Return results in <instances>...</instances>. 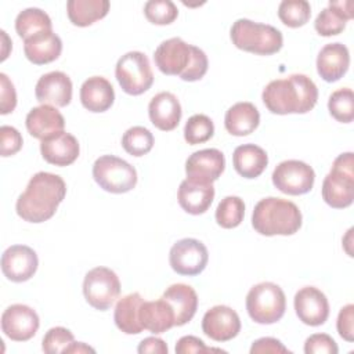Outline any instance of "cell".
I'll return each mask as SVG.
<instances>
[{"label": "cell", "mask_w": 354, "mask_h": 354, "mask_svg": "<svg viewBox=\"0 0 354 354\" xmlns=\"http://www.w3.org/2000/svg\"><path fill=\"white\" fill-rule=\"evenodd\" d=\"M245 216V203L239 196H225L216 209V221L223 228L238 227Z\"/></svg>", "instance_id": "35"}, {"label": "cell", "mask_w": 354, "mask_h": 354, "mask_svg": "<svg viewBox=\"0 0 354 354\" xmlns=\"http://www.w3.org/2000/svg\"><path fill=\"white\" fill-rule=\"evenodd\" d=\"M40 152L43 159L54 166H69L72 165L80 152L79 142L75 136L61 131L40 142Z\"/></svg>", "instance_id": "19"}, {"label": "cell", "mask_w": 354, "mask_h": 354, "mask_svg": "<svg viewBox=\"0 0 354 354\" xmlns=\"http://www.w3.org/2000/svg\"><path fill=\"white\" fill-rule=\"evenodd\" d=\"M39 266L36 252L26 245H12L1 256V271L11 282H25L30 279Z\"/></svg>", "instance_id": "14"}, {"label": "cell", "mask_w": 354, "mask_h": 354, "mask_svg": "<svg viewBox=\"0 0 354 354\" xmlns=\"http://www.w3.org/2000/svg\"><path fill=\"white\" fill-rule=\"evenodd\" d=\"M66 195V184L58 174L39 171L28 183L15 203L17 214L29 223L51 218Z\"/></svg>", "instance_id": "1"}, {"label": "cell", "mask_w": 354, "mask_h": 354, "mask_svg": "<svg viewBox=\"0 0 354 354\" xmlns=\"http://www.w3.org/2000/svg\"><path fill=\"white\" fill-rule=\"evenodd\" d=\"M122 147L131 156H144L153 147V136L147 127L133 126L123 134Z\"/></svg>", "instance_id": "36"}, {"label": "cell", "mask_w": 354, "mask_h": 354, "mask_svg": "<svg viewBox=\"0 0 354 354\" xmlns=\"http://www.w3.org/2000/svg\"><path fill=\"white\" fill-rule=\"evenodd\" d=\"M17 106V93L6 73H0V113L7 115Z\"/></svg>", "instance_id": "43"}, {"label": "cell", "mask_w": 354, "mask_h": 354, "mask_svg": "<svg viewBox=\"0 0 354 354\" xmlns=\"http://www.w3.org/2000/svg\"><path fill=\"white\" fill-rule=\"evenodd\" d=\"M115 76L122 90L130 95H140L151 88L153 73L148 57L141 51H129L118 59Z\"/></svg>", "instance_id": "8"}, {"label": "cell", "mask_w": 354, "mask_h": 354, "mask_svg": "<svg viewBox=\"0 0 354 354\" xmlns=\"http://www.w3.org/2000/svg\"><path fill=\"white\" fill-rule=\"evenodd\" d=\"M214 134V124L206 115H192L184 126V138L188 144L196 145L209 141Z\"/></svg>", "instance_id": "38"}, {"label": "cell", "mask_w": 354, "mask_h": 354, "mask_svg": "<svg viewBox=\"0 0 354 354\" xmlns=\"http://www.w3.org/2000/svg\"><path fill=\"white\" fill-rule=\"evenodd\" d=\"M285 310L286 297L277 283L260 282L248 292L246 311L257 324H275L283 317Z\"/></svg>", "instance_id": "6"}, {"label": "cell", "mask_w": 354, "mask_h": 354, "mask_svg": "<svg viewBox=\"0 0 354 354\" xmlns=\"http://www.w3.org/2000/svg\"><path fill=\"white\" fill-rule=\"evenodd\" d=\"M62 51V41L53 30L40 32L24 40L25 57L35 65H44L55 61Z\"/></svg>", "instance_id": "25"}, {"label": "cell", "mask_w": 354, "mask_h": 354, "mask_svg": "<svg viewBox=\"0 0 354 354\" xmlns=\"http://www.w3.org/2000/svg\"><path fill=\"white\" fill-rule=\"evenodd\" d=\"M162 297L173 308L174 326H183L189 322L198 310V296L189 285L173 283L163 292Z\"/></svg>", "instance_id": "24"}, {"label": "cell", "mask_w": 354, "mask_h": 354, "mask_svg": "<svg viewBox=\"0 0 354 354\" xmlns=\"http://www.w3.org/2000/svg\"><path fill=\"white\" fill-rule=\"evenodd\" d=\"M120 293V281L115 271L108 267L90 270L83 281L86 301L95 310L105 311L113 306Z\"/></svg>", "instance_id": "9"}, {"label": "cell", "mask_w": 354, "mask_h": 354, "mask_svg": "<svg viewBox=\"0 0 354 354\" xmlns=\"http://www.w3.org/2000/svg\"><path fill=\"white\" fill-rule=\"evenodd\" d=\"M195 46L185 43L180 37L162 41L153 53V61L163 75L183 76L188 71L194 58Z\"/></svg>", "instance_id": "11"}, {"label": "cell", "mask_w": 354, "mask_h": 354, "mask_svg": "<svg viewBox=\"0 0 354 354\" xmlns=\"http://www.w3.org/2000/svg\"><path fill=\"white\" fill-rule=\"evenodd\" d=\"M353 18V3L348 0L330 1L315 18L314 28L321 36H335L344 30L346 22Z\"/></svg>", "instance_id": "27"}, {"label": "cell", "mask_w": 354, "mask_h": 354, "mask_svg": "<svg viewBox=\"0 0 354 354\" xmlns=\"http://www.w3.org/2000/svg\"><path fill=\"white\" fill-rule=\"evenodd\" d=\"M339 347L336 342L326 333H314L306 339V354H337Z\"/></svg>", "instance_id": "41"}, {"label": "cell", "mask_w": 354, "mask_h": 354, "mask_svg": "<svg viewBox=\"0 0 354 354\" xmlns=\"http://www.w3.org/2000/svg\"><path fill=\"white\" fill-rule=\"evenodd\" d=\"M260 123V113L252 102H236L224 116L225 130L236 137L253 133Z\"/></svg>", "instance_id": "29"}, {"label": "cell", "mask_w": 354, "mask_h": 354, "mask_svg": "<svg viewBox=\"0 0 354 354\" xmlns=\"http://www.w3.org/2000/svg\"><path fill=\"white\" fill-rule=\"evenodd\" d=\"M279 354V353H290L278 339L274 337H260L253 342L250 347V354Z\"/></svg>", "instance_id": "47"}, {"label": "cell", "mask_w": 354, "mask_h": 354, "mask_svg": "<svg viewBox=\"0 0 354 354\" xmlns=\"http://www.w3.org/2000/svg\"><path fill=\"white\" fill-rule=\"evenodd\" d=\"M214 187L209 183H199L189 178L181 181L177 199L180 206L189 214H203L212 205Z\"/></svg>", "instance_id": "23"}, {"label": "cell", "mask_w": 354, "mask_h": 354, "mask_svg": "<svg viewBox=\"0 0 354 354\" xmlns=\"http://www.w3.org/2000/svg\"><path fill=\"white\" fill-rule=\"evenodd\" d=\"M28 133L39 140H46L54 134L64 131L65 119L59 111L51 105L35 106L25 119Z\"/></svg>", "instance_id": "22"}, {"label": "cell", "mask_w": 354, "mask_h": 354, "mask_svg": "<svg viewBox=\"0 0 354 354\" xmlns=\"http://www.w3.org/2000/svg\"><path fill=\"white\" fill-rule=\"evenodd\" d=\"M235 171L245 178L259 177L268 165L267 152L254 144H243L235 148L232 153Z\"/></svg>", "instance_id": "28"}, {"label": "cell", "mask_w": 354, "mask_h": 354, "mask_svg": "<svg viewBox=\"0 0 354 354\" xmlns=\"http://www.w3.org/2000/svg\"><path fill=\"white\" fill-rule=\"evenodd\" d=\"M207 66H209V62H207L206 54L203 53V50H201L199 47L195 46L192 62H191L188 71L185 72V75L181 76V79H183L184 82H196V80H201V79L206 75Z\"/></svg>", "instance_id": "44"}, {"label": "cell", "mask_w": 354, "mask_h": 354, "mask_svg": "<svg viewBox=\"0 0 354 354\" xmlns=\"http://www.w3.org/2000/svg\"><path fill=\"white\" fill-rule=\"evenodd\" d=\"M328 109L332 118L340 123H351L354 119V94L348 87L333 91L328 101Z\"/></svg>", "instance_id": "37"}, {"label": "cell", "mask_w": 354, "mask_h": 354, "mask_svg": "<svg viewBox=\"0 0 354 354\" xmlns=\"http://www.w3.org/2000/svg\"><path fill=\"white\" fill-rule=\"evenodd\" d=\"M40 326L37 313L26 304H12L1 314V330L14 342L32 339Z\"/></svg>", "instance_id": "13"}, {"label": "cell", "mask_w": 354, "mask_h": 354, "mask_svg": "<svg viewBox=\"0 0 354 354\" xmlns=\"http://www.w3.org/2000/svg\"><path fill=\"white\" fill-rule=\"evenodd\" d=\"M0 153L7 158L15 155L24 144L21 133L12 126H1L0 127Z\"/></svg>", "instance_id": "42"}, {"label": "cell", "mask_w": 354, "mask_h": 354, "mask_svg": "<svg viewBox=\"0 0 354 354\" xmlns=\"http://www.w3.org/2000/svg\"><path fill=\"white\" fill-rule=\"evenodd\" d=\"M115 101V91L109 80L102 76H91L80 87V102L90 112H105Z\"/></svg>", "instance_id": "26"}, {"label": "cell", "mask_w": 354, "mask_h": 354, "mask_svg": "<svg viewBox=\"0 0 354 354\" xmlns=\"http://www.w3.org/2000/svg\"><path fill=\"white\" fill-rule=\"evenodd\" d=\"M350 53L342 43L325 44L317 57V72L328 83L337 82L348 71Z\"/></svg>", "instance_id": "20"}, {"label": "cell", "mask_w": 354, "mask_h": 354, "mask_svg": "<svg viewBox=\"0 0 354 354\" xmlns=\"http://www.w3.org/2000/svg\"><path fill=\"white\" fill-rule=\"evenodd\" d=\"M66 353H77V354H80V353H95V350L91 348L90 346H87L86 343L73 342V343L65 350L64 354H66Z\"/></svg>", "instance_id": "49"}, {"label": "cell", "mask_w": 354, "mask_h": 354, "mask_svg": "<svg viewBox=\"0 0 354 354\" xmlns=\"http://www.w3.org/2000/svg\"><path fill=\"white\" fill-rule=\"evenodd\" d=\"M137 351L140 354H145V353H151V354H167L169 348H167V344L159 339V337H153V336H149V337H145L144 340H141V343L138 344V348Z\"/></svg>", "instance_id": "48"}, {"label": "cell", "mask_w": 354, "mask_h": 354, "mask_svg": "<svg viewBox=\"0 0 354 354\" xmlns=\"http://www.w3.org/2000/svg\"><path fill=\"white\" fill-rule=\"evenodd\" d=\"M203 333L214 342H228L241 330V319L228 306H214L202 318Z\"/></svg>", "instance_id": "16"}, {"label": "cell", "mask_w": 354, "mask_h": 354, "mask_svg": "<svg viewBox=\"0 0 354 354\" xmlns=\"http://www.w3.org/2000/svg\"><path fill=\"white\" fill-rule=\"evenodd\" d=\"M336 328L340 337H343L347 342L354 340V306L353 304H347L342 307L337 315Z\"/></svg>", "instance_id": "45"}, {"label": "cell", "mask_w": 354, "mask_h": 354, "mask_svg": "<svg viewBox=\"0 0 354 354\" xmlns=\"http://www.w3.org/2000/svg\"><path fill=\"white\" fill-rule=\"evenodd\" d=\"M145 18L155 25H169L178 15L176 4L170 0H149L144 6Z\"/></svg>", "instance_id": "39"}, {"label": "cell", "mask_w": 354, "mask_h": 354, "mask_svg": "<svg viewBox=\"0 0 354 354\" xmlns=\"http://www.w3.org/2000/svg\"><path fill=\"white\" fill-rule=\"evenodd\" d=\"M295 311L299 319L310 326L325 324L329 317V303L324 292L315 286H304L295 295Z\"/></svg>", "instance_id": "15"}, {"label": "cell", "mask_w": 354, "mask_h": 354, "mask_svg": "<svg viewBox=\"0 0 354 354\" xmlns=\"http://www.w3.org/2000/svg\"><path fill=\"white\" fill-rule=\"evenodd\" d=\"M281 22L289 28H300L306 25L311 17L310 3L306 0H283L278 7Z\"/></svg>", "instance_id": "34"}, {"label": "cell", "mask_w": 354, "mask_h": 354, "mask_svg": "<svg viewBox=\"0 0 354 354\" xmlns=\"http://www.w3.org/2000/svg\"><path fill=\"white\" fill-rule=\"evenodd\" d=\"M261 98L272 113H307L317 104L318 88L308 76L293 73L285 79L270 82L264 87Z\"/></svg>", "instance_id": "2"}, {"label": "cell", "mask_w": 354, "mask_h": 354, "mask_svg": "<svg viewBox=\"0 0 354 354\" xmlns=\"http://www.w3.org/2000/svg\"><path fill=\"white\" fill-rule=\"evenodd\" d=\"M144 299L140 293H130L122 297L113 313V321L116 326L126 335H137L142 332V325L140 321V308Z\"/></svg>", "instance_id": "31"}, {"label": "cell", "mask_w": 354, "mask_h": 354, "mask_svg": "<svg viewBox=\"0 0 354 354\" xmlns=\"http://www.w3.org/2000/svg\"><path fill=\"white\" fill-rule=\"evenodd\" d=\"M252 225L266 236L293 235L301 227V212L288 199L268 196L256 203Z\"/></svg>", "instance_id": "3"}, {"label": "cell", "mask_w": 354, "mask_h": 354, "mask_svg": "<svg viewBox=\"0 0 354 354\" xmlns=\"http://www.w3.org/2000/svg\"><path fill=\"white\" fill-rule=\"evenodd\" d=\"M209 351H221L220 348H209L205 346L203 340H201L196 336H183L178 339L176 344V353L177 354H202V353H209Z\"/></svg>", "instance_id": "46"}, {"label": "cell", "mask_w": 354, "mask_h": 354, "mask_svg": "<svg viewBox=\"0 0 354 354\" xmlns=\"http://www.w3.org/2000/svg\"><path fill=\"white\" fill-rule=\"evenodd\" d=\"M209 253L206 246L195 238L177 241L169 253V263L174 272L180 275H198L207 264Z\"/></svg>", "instance_id": "12"}, {"label": "cell", "mask_w": 354, "mask_h": 354, "mask_svg": "<svg viewBox=\"0 0 354 354\" xmlns=\"http://www.w3.org/2000/svg\"><path fill=\"white\" fill-rule=\"evenodd\" d=\"M15 30L21 39L26 40L40 32L53 30V24L47 12L40 8L30 7L17 15Z\"/></svg>", "instance_id": "33"}, {"label": "cell", "mask_w": 354, "mask_h": 354, "mask_svg": "<svg viewBox=\"0 0 354 354\" xmlns=\"http://www.w3.org/2000/svg\"><path fill=\"white\" fill-rule=\"evenodd\" d=\"M230 36L236 48L257 55H272L278 53L283 44L279 29L246 18L236 19L232 24Z\"/></svg>", "instance_id": "4"}, {"label": "cell", "mask_w": 354, "mask_h": 354, "mask_svg": "<svg viewBox=\"0 0 354 354\" xmlns=\"http://www.w3.org/2000/svg\"><path fill=\"white\" fill-rule=\"evenodd\" d=\"M35 95L41 105L66 106L72 100V82L64 72H48L37 80Z\"/></svg>", "instance_id": "18"}, {"label": "cell", "mask_w": 354, "mask_h": 354, "mask_svg": "<svg viewBox=\"0 0 354 354\" xmlns=\"http://www.w3.org/2000/svg\"><path fill=\"white\" fill-rule=\"evenodd\" d=\"M93 178L106 192L124 194L137 184L136 169L113 155H102L93 165Z\"/></svg>", "instance_id": "7"}, {"label": "cell", "mask_w": 354, "mask_h": 354, "mask_svg": "<svg viewBox=\"0 0 354 354\" xmlns=\"http://www.w3.org/2000/svg\"><path fill=\"white\" fill-rule=\"evenodd\" d=\"M140 321L144 329L152 333H163L174 326V313L171 306L160 297L155 301H142Z\"/></svg>", "instance_id": "30"}, {"label": "cell", "mask_w": 354, "mask_h": 354, "mask_svg": "<svg viewBox=\"0 0 354 354\" xmlns=\"http://www.w3.org/2000/svg\"><path fill=\"white\" fill-rule=\"evenodd\" d=\"M75 342L73 333L64 326H54L47 330L43 337L41 348L47 354L65 353V350Z\"/></svg>", "instance_id": "40"}, {"label": "cell", "mask_w": 354, "mask_h": 354, "mask_svg": "<svg viewBox=\"0 0 354 354\" xmlns=\"http://www.w3.org/2000/svg\"><path fill=\"white\" fill-rule=\"evenodd\" d=\"M322 199L333 209H344L354 199V153H340L322 183Z\"/></svg>", "instance_id": "5"}, {"label": "cell", "mask_w": 354, "mask_h": 354, "mask_svg": "<svg viewBox=\"0 0 354 354\" xmlns=\"http://www.w3.org/2000/svg\"><path fill=\"white\" fill-rule=\"evenodd\" d=\"M148 115L151 123L156 129L162 131H171L178 126L183 111L180 101L174 94L162 91L153 95L149 101Z\"/></svg>", "instance_id": "21"}, {"label": "cell", "mask_w": 354, "mask_h": 354, "mask_svg": "<svg viewBox=\"0 0 354 354\" xmlns=\"http://www.w3.org/2000/svg\"><path fill=\"white\" fill-rule=\"evenodd\" d=\"M225 167V158L221 151L216 148H206L194 152L185 162L187 178L213 184Z\"/></svg>", "instance_id": "17"}, {"label": "cell", "mask_w": 354, "mask_h": 354, "mask_svg": "<svg viewBox=\"0 0 354 354\" xmlns=\"http://www.w3.org/2000/svg\"><path fill=\"white\" fill-rule=\"evenodd\" d=\"M272 184L288 195H304L311 191L315 173L311 166L301 160L290 159L281 162L272 171Z\"/></svg>", "instance_id": "10"}, {"label": "cell", "mask_w": 354, "mask_h": 354, "mask_svg": "<svg viewBox=\"0 0 354 354\" xmlns=\"http://www.w3.org/2000/svg\"><path fill=\"white\" fill-rule=\"evenodd\" d=\"M109 11L108 0H69L66 12L69 21L80 28L88 26L106 17Z\"/></svg>", "instance_id": "32"}]
</instances>
